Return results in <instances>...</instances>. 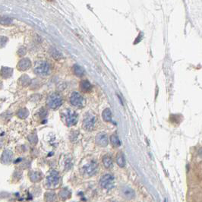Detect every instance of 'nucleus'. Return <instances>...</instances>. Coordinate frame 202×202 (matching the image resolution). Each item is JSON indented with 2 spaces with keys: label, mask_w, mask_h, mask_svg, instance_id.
<instances>
[{
  "label": "nucleus",
  "mask_w": 202,
  "mask_h": 202,
  "mask_svg": "<svg viewBox=\"0 0 202 202\" xmlns=\"http://www.w3.org/2000/svg\"><path fill=\"white\" fill-rule=\"evenodd\" d=\"M12 23V20L9 17H0V24L2 25H8Z\"/></svg>",
  "instance_id": "nucleus-22"
},
{
  "label": "nucleus",
  "mask_w": 202,
  "mask_h": 202,
  "mask_svg": "<svg viewBox=\"0 0 202 202\" xmlns=\"http://www.w3.org/2000/svg\"><path fill=\"white\" fill-rule=\"evenodd\" d=\"M91 84L87 80H83L80 83V88L83 92H88L91 90Z\"/></svg>",
  "instance_id": "nucleus-13"
},
{
  "label": "nucleus",
  "mask_w": 202,
  "mask_h": 202,
  "mask_svg": "<svg viewBox=\"0 0 202 202\" xmlns=\"http://www.w3.org/2000/svg\"><path fill=\"white\" fill-rule=\"evenodd\" d=\"M121 193L122 195L125 198L128 199V200H131V199L135 198V191L133 190L132 189H131V188H129V187L122 188L121 189Z\"/></svg>",
  "instance_id": "nucleus-10"
},
{
  "label": "nucleus",
  "mask_w": 202,
  "mask_h": 202,
  "mask_svg": "<svg viewBox=\"0 0 202 202\" xmlns=\"http://www.w3.org/2000/svg\"><path fill=\"white\" fill-rule=\"evenodd\" d=\"M96 143L98 146L100 147H106L109 144V139H108V137L106 135V134H105L104 132H100L99 133L98 135L96 136Z\"/></svg>",
  "instance_id": "nucleus-9"
},
{
  "label": "nucleus",
  "mask_w": 202,
  "mask_h": 202,
  "mask_svg": "<svg viewBox=\"0 0 202 202\" xmlns=\"http://www.w3.org/2000/svg\"><path fill=\"white\" fill-rule=\"evenodd\" d=\"M51 56H52L53 58H55V59H58L61 56V53H59V52H58L57 50H56V49H52V52H51Z\"/></svg>",
  "instance_id": "nucleus-24"
},
{
  "label": "nucleus",
  "mask_w": 202,
  "mask_h": 202,
  "mask_svg": "<svg viewBox=\"0 0 202 202\" xmlns=\"http://www.w3.org/2000/svg\"><path fill=\"white\" fill-rule=\"evenodd\" d=\"M96 121V119L94 114H87V115L84 119V122H83V127L87 131H91L94 129Z\"/></svg>",
  "instance_id": "nucleus-6"
},
{
  "label": "nucleus",
  "mask_w": 202,
  "mask_h": 202,
  "mask_svg": "<svg viewBox=\"0 0 202 202\" xmlns=\"http://www.w3.org/2000/svg\"><path fill=\"white\" fill-rule=\"evenodd\" d=\"M103 164L106 169H110L113 166V160L110 156L106 155L103 157Z\"/></svg>",
  "instance_id": "nucleus-17"
},
{
  "label": "nucleus",
  "mask_w": 202,
  "mask_h": 202,
  "mask_svg": "<svg viewBox=\"0 0 202 202\" xmlns=\"http://www.w3.org/2000/svg\"><path fill=\"white\" fill-rule=\"evenodd\" d=\"M164 202H167V200H166V199H165V201H164Z\"/></svg>",
  "instance_id": "nucleus-27"
},
{
  "label": "nucleus",
  "mask_w": 202,
  "mask_h": 202,
  "mask_svg": "<svg viewBox=\"0 0 202 202\" xmlns=\"http://www.w3.org/2000/svg\"><path fill=\"white\" fill-rule=\"evenodd\" d=\"M199 155H200V157H202V148H201L200 150H199Z\"/></svg>",
  "instance_id": "nucleus-26"
},
{
  "label": "nucleus",
  "mask_w": 202,
  "mask_h": 202,
  "mask_svg": "<svg viewBox=\"0 0 202 202\" xmlns=\"http://www.w3.org/2000/svg\"><path fill=\"white\" fill-rule=\"evenodd\" d=\"M12 153L8 150H5L3 154L2 155V158H1V162L4 164H8L11 163L12 160Z\"/></svg>",
  "instance_id": "nucleus-12"
},
{
  "label": "nucleus",
  "mask_w": 202,
  "mask_h": 202,
  "mask_svg": "<svg viewBox=\"0 0 202 202\" xmlns=\"http://www.w3.org/2000/svg\"><path fill=\"white\" fill-rule=\"evenodd\" d=\"M72 71L74 74L78 77H82L83 75H85V69L78 65H75L72 68Z\"/></svg>",
  "instance_id": "nucleus-16"
},
{
  "label": "nucleus",
  "mask_w": 202,
  "mask_h": 202,
  "mask_svg": "<svg viewBox=\"0 0 202 202\" xmlns=\"http://www.w3.org/2000/svg\"><path fill=\"white\" fill-rule=\"evenodd\" d=\"M102 117L104 121L111 122L112 121V113L109 108L105 109L102 113Z\"/></svg>",
  "instance_id": "nucleus-18"
},
{
  "label": "nucleus",
  "mask_w": 202,
  "mask_h": 202,
  "mask_svg": "<svg viewBox=\"0 0 202 202\" xmlns=\"http://www.w3.org/2000/svg\"><path fill=\"white\" fill-rule=\"evenodd\" d=\"M31 66V62L29 59H22L18 62L17 68L19 71H26Z\"/></svg>",
  "instance_id": "nucleus-11"
},
{
  "label": "nucleus",
  "mask_w": 202,
  "mask_h": 202,
  "mask_svg": "<svg viewBox=\"0 0 202 202\" xmlns=\"http://www.w3.org/2000/svg\"><path fill=\"white\" fill-rule=\"evenodd\" d=\"M35 74L40 76H46L50 73V64L46 62H41L34 68Z\"/></svg>",
  "instance_id": "nucleus-4"
},
{
  "label": "nucleus",
  "mask_w": 202,
  "mask_h": 202,
  "mask_svg": "<svg viewBox=\"0 0 202 202\" xmlns=\"http://www.w3.org/2000/svg\"><path fill=\"white\" fill-rule=\"evenodd\" d=\"M63 100L62 96L59 93H53L47 99V105L50 109L56 110L62 106Z\"/></svg>",
  "instance_id": "nucleus-1"
},
{
  "label": "nucleus",
  "mask_w": 202,
  "mask_h": 202,
  "mask_svg": "<svg viewBox=\"0 0 202 202\" xmlns=\"http://www.w3.org/2000/svg\"><path fill=\"white\" fill-rule=\"evenodd\" d=\"M110 141H111V144H113V146L115 147H120L121 145V141H120L119 137L116 135H115V134L111 135Z\"/></svg>",
  "instance_id": "nucleus-19"
},
{
  "label": "nucleus",
  "mask_w": 202,
  "mask_h": 202,
  "mask_svg": "<svg viewBox=\"0 0 202 202\" xmlns=\"http://www.w3.org/2000/svg\"><path fill=\"white\" fill-rule=\"evenodd\" d=\"M70 195V192L68 190H67L66 189H63L61 192H59V196L62 198V199H66L69 197Z\"/></svg>",
  "instance_id": "nucleus-23"
},
{
  "label": "nucleus",
  "mask_w": 202,
  "mask_h": 202,
  "mask_svg": "<svg viewBox=\"0 0 202 202\" xmlns=\"http://www.w3.org/2000/svg\"><path fill=\"white\" fill-rule=\"evenodd\" d=\"M28 114H29V112L26 108L21 109V110H18L17 113V115L19 118H21V119H25V118H27Z\"/></svg>",
  "instance_id": "nucleus-21"
},
{
  "label": "nucleus",
  "mask_w": 202,
  "mask_h": 202,
  "mask_svg": "<svg viewBox=\"0 0 202 202\" xmlns=\"http://www.w3.org/2000/svg\"><path fill=\"white\" fill-rule=\"evenodd\" d=\"M98 170V164L94 160H91L89 162L88 164L84 166L83 167V172L85 175H88V176H92L95 175Z\"/></svg>",
  "instance_id": "nucleus-5"
},
{
  "label": "nucleus",
  "mask_w": 202,
  "mask_h": 202,
  "mask_svg": "<svg viewBox=\"0 0 202 202\" xmlns=\"http://www.w3.org/2000/svg\"><path fill=\"white\" fill-rule=\"evenodd\" d=\"M62 117H63V120L66 122V125L68 127L75 125L77 123L78 119V114L75 111L69 110V109H68L64 112L63 114H62Z\"/></svg>",
  "instance_id": "nucleus-2"
},
{
  "label": "nucleus",
  "mask_w": 202,
  "mask_h": 202,
  "mask_svg": "<svg viewBox=\"0 0 202 202\" xmlns=\"http://www.w3.org/2000/svg\"><path fill=\"white\" fill-rule=\"evenodd\" d=\"M30 178H31V181L33 182H38L41 179V174L38 172H31L30 174Z\"/></svg>",
  "instance_id": "nucleus-20"
},
{
  "label": "nucleus",
  "mask_w": 202,
  "mask_h": 202,
  "mask_svg": "<svg viewBox=\"0 0 202 202\" xmlns=\"http://www.w3.org/2000/svg\"><path fill=\"white\" fill-rule=\"evenodd\" d=\"M100 185L103 189H113L114 187V177L113 175L110 174H106L103 175L100 180Z\"/></svg>",
  "instance_id": "nucleus-3"
},
{
  "label": "nucleus",
  "mask_w": 202,
  "mask_h": 202,
  "mask_svg": "<svg viewBox=\"0 0 202 202\" xmlns=\"http://www.w3.org/2000/svg\"><path fill=\"white\" fill-rule=\"evenodd\" d=\"M7 41H8V39L6 38V37H0V48L5 46V45H6V43H7Z\"/></svg>",
  "instance_id": "nucleus-25"
},
{
  "label": "nucleus",
  "mask_w": 202,
  "mask_h": 202,
  "mask_svg": "<svg viewBox=\"0 0 202 202\" xmlns=\"http://www.w3.org/2000/svg\"><path fill=\"white\" fill-rule=\"evenodd\" d=\"M12 71H13V69L11 68L2 67L0 75L3 78H8L12 75Z\"/></svg>",
  "instance_id": "nucleus-14"
},
{
  "label": "nucleus",
  "mask_w": 202,
  "mask_h": 202,
  "mask_svg": "<svg viewBox=\"0 0 202 202\" xmlns=\"http://www.w3.org/2000/svg\"><path fill=\"white\" fill-rule=\"evenodd\" d=\"M49 186H56L59 182V174L56 170H52L46 178Z\"/></svg>",
  "instance_id": "nucleus-8"
},
{
  "label": "nucleus",
  "mask_w": 202,
  "mask_h": 202,
  "mask_svg": "<svg viewBox=\"0 0 202 202\" xmlns=\"http://www.w3.org/2000/svg\"><path fill=\"white\" fill-rule=\"evenodd\" d=\"M70 103L72 106L81 107L85 103V99L78 92H73L70 97Z\"/></svg>",
  "instance_id": "nucleus-7"
},
{
  "label": "nucleus",
  "mask_w": 202,
  "mask_h": 202,
  "mask_svg": "<svg viewBox=\"0 0 202 202\" xmlns=\"http://www.w3.org/2000/svg\"><path fill=\"white\" fill-rule=\"evenodd\" d=\"M116 163L118 166L121 168L125 167V159L124 154L122 152H120L116 155Z\"/></svg>",
  "instance_id": "nucleus-15"
}]
</instances>
